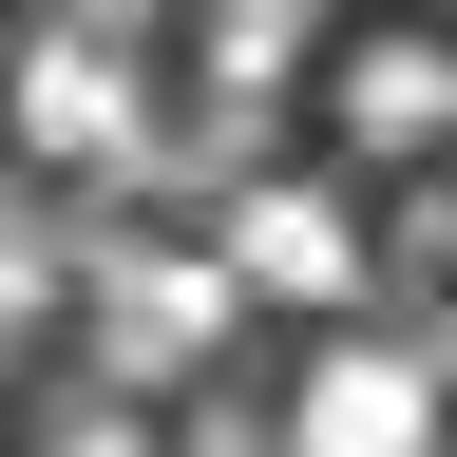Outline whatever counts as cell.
Returning <instances> with one entry per match:
<instances>
[{
	"instance_id": "6da1fadb",
	"label": "cell",
	"mask_w": 457,
	"mask_h": 457,
	"mask_svg": "<svg viewBox=\"0 0 457 457\" xmlns=\"http://www.w3.org/2000/svg\"><path fill=\"white\" fill-rule=\"evenodd\" d=\"M286 457H438V343H381V324L305 343V381H286Z\"/></svg>"
},
{
	"instance_id": "7a4b0ae2",
	"label": "cell",
	"mask_w": 457,
	"mask_h": 457,
	"mask_svg": "<svg viewBox=\"0 0 457 457\" xmlns=\"http://www.w3.org/2000/svg\"><path fill=\"white\" fill-rule=\"evenodd\" d=\"M228 286L248 305H362V210L324 171H248L228 191Z\"/></svg>"
},
{
	"instance_id": "3957f363",
	"label": "cell",
	"mask_w": 457,
	"mask_h": 457,
	"mask_svg": "<svg viewBox=\"0 0 457 457\" xmlns=\"http://www.w3.org/2000/svg\"><path fill=\"white\" fill-rule=\"evenodd\" d=\"M228 248H134V267H96V343H114V381H191L210 343H228Z\"/></svg>"
},
{
	"instance_id": "277c9868",
	"label": "cell",
	"mask_w": 457,
	"mask_h": 457,
	"mask_svg": "<svg viewBox=\"0 0 457 457\" xmlns=\"http://www.w3.org/2000/svg\"><path fill=\"white\" fill-rule=\"evenodd\" d=\"M324 134L362 153V171H438V153H457V38H343Z\"/></svg>"
},
{
	"instance_id": "5b68a950",
	"label": "cell",
	"mask_w": 457,
	"mask_h": 457,
	"mask_svg": "<svg viewBox=\"0 0 457 457\" xmlns=\"http://www.w3.org/2000/svg\"><path fill=\"white\" fill-rule=\"evenodd\" d=\"M20 134H38L57 171H134V153H153V77H134L114 38H38V57H20Z\"/></svg>"
},
{
	"instance_id": "8992f818",
	"label": "cell",
	"mask_w": 457,
	"mask_h": 457,
	"mask_svg": "<svg viewBox=\"0 0 457 457\" xmlns=\"http://www.w3.org/2000/svg\"><path fill=\"white\" fill-rule=\"evenodd\" d=\"M286 57H305V0H210V77L228 96H267Z\"/></svg>"
},
{
	"instance_id": "52a82bcc",
	"label": "cell",
	"mask_w": 457,
	"mask_h": 457,
	"mask_svg": "<svg viewBox=\"0 0 457 457\" xmlns=\"http://www.w3.org/2000/svg\"><path fill=\"white\" fill-rule=\"evenodd\" d=\"M153 20H171V0H57V38H114V57H134Z\"/></svg>"
},
{
	"instance_id": "ba28073f",
	"label": "cell",
	"mask_w": 457,
	"mask_h": 457,
	"mask_svg": "<svg viewBox=\"0 0 457 457\" xmlns=\"http://www.w3.org/2000/svg\"><path fill=\"white\" fill-rule=\"evenodd\" d=\"M57 457H171V438L134 420V400H96V420H77V438H57Z\"/></svg>"
},
{
	"instance_id": "9c48e42d",
	"label": "cell",
	"mask_w": 457,
	"mask_h": 457,
	"mask_svg": "<svg viewBox=\"0 0 457 457\" xmlns=\"http://www.w3.org/2000/svg\"><path fill=\"white\" fill-rule=\"evenodd\" d=\"M438 457H457V438H438Z\"/></svg>"
}]
</instances>
